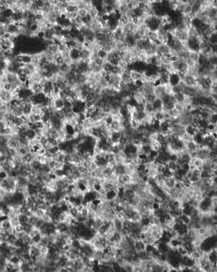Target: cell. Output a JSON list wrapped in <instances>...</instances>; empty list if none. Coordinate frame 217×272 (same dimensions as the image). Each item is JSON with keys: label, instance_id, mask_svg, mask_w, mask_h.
<instances>
[{"label": "cell", "instance_id": "1", "mask_svg": "<svg viewBox=\"0 0 217 272\" xmlns=\"http://www.w3.org/2000/svg\"><path fill=\"white\" fill-rule=\"evenodd\" d=\"M12 100V95L11 92H8L3 89V88H0V101L2 103H10Z\"/></svg>", "mask_w": 217, "mask_h": 272}, {"label": "cell", "instance_id": "2", "mask_svg": "<svg viewBox=\"0 0 217 272\" xmlns=\"http://www.w3.org/2000/svg\"><path fill=\"white\" fill-rule=\"evenodd\" d=\"M147 245L142 239H139L135 242L134 244V250L135 251V253L141 251H146Z\"/></svg>", "mask_w": 217, "mask_h": 272}, {"label": "cell", "instance_id": "3", "mask_svg": "<svg viewBox=\"0 0 217 272\" xmlns=\"http://www.w3.org/2000/svg\"><path fill=\"white\" fill-rule=\"evenodd\" d=\"M36 153L29 152L24 156H22V161L23 164H26V165L30 164V163L36 158Z\"/></svg>", "mask_w": 217, "mask_h": 272}, {"label": "cell", "instance_id": "4", "mask_svg": "<svg viewBox=\"0 0 217 272\" xmlns=\"http://www.w3.org/2000/svg\"><path fill=\"white\" fill-rule=\"evenodd\" d=\"M164 182L166 187L171 189L175 187L176 180L175 179L174 177H170V178H167L164 179Z\"/></svg>", "mask_w": 217, "mask_h": 272}, {"label": "cell", "instance_id": "5", "mask_svg": "<svg viewBox=\"0 0 217 272\" xmlns=\"http://www.w3.org/2000/svg\"><path fill=\"white\" fill-rule=\"evenodd\" d=\"M64 100L61 98H57V99L54 100V107L56 111H60L64 108Z\"/></svg>", "mask_w": 217, "mask_h": 272}, {"label": "cell", "instance_id": "6", "mask_svg": "<svg viewBox=\"0 0 217 272\" xmlns=\"http://www.w3.org/2000/svg\"><path fill=\"white\" fill-rule=\"evenodd\" d=\"M113 223L114 227L116 229L117 231H121L123 230V224L124 222L123 220L120 219H118L117 218H115L114 220L113 221Z\"/></svg>", "mask_w": 217, "mask_h": 272}, {"label": "cell", "instance_id": "7", "mask_svg": "<svg viewBox=\"0 0 217 272\" xmlns=\"http://www.w3.org/2000/svg\"><path fill=\"white\" fill-rule=\"evenodd\" d=\"M21 240L22 242V244L24 245H30L32 243V238H31L30 236L27 233H25L24 235H23V237L21 238Z\"/></svg>", "mask_w": 217, "mask_h": 272}, {"label": "cell", "instance_id": "8", "mask_svg": "<svg viewBox=\"0 0 217 272\" xmlns=\"http://www.w3.org/2000/svg\"><path fill=\"white\" fill-rule=\"evenodd\" d=\"M45 214H46L45 210L43 209L39 208V207L34 212V216L38 219H41L43 217Z\"/></svg>", "mask_w": 217, "mask_h": 272}, {"label": "cell", "instance_id": "9", "mask_svg": "<svg viewBox=\"0 0 217 272\" xmlns=\"http://www.w3.org/2000/svg\"><path fill=\"white\" fill-rule=\"evenodd\" d=\"M18 217H19L20 223H21V225L25 226V225L28 224L29 218L27 217V216H26L25 214H19L18 216Z\"/></svg>", "mask_w": 217, "mask_h": 272}, {"label": "cell", "instance_id": "10", "mask_svg": "<svg viewBox=\"0 0 217 272\" xmlns=\"http://www.w3.org/2000/svg\"><path fill=\"white\" fill-rule=\"evenodd\" d=\"M41 219L45 223H50V222H52V221H53V217H52V215L48 214V213H46Z\"/></svg>", "mask_w": 217, "mask_h": 272}, {"label": "cell", "instance_id": "11", "mask_svg": "<svg viewBox=\"0 0 217 272\" xmlns=\"http://www.w3.org/2000/svg\"><path fill=\"white\" fill-rule=\"evenodd\" d=\"M14 88H15L14 85L10 83H6L5 84H3V88L5 90H6V92H11V93L12 92L13 90H14Z\"/></svg>", "mask_w": 217, "mask_h": 272}, {"label": "cell", "instance_id": "12", "mask_svg": "<svg viewBox=\"0 0 217 272\" xmlns=\"http://www.w3.org/2000/svg\"><path fill=\"white\" fill-rule=\"evenodd\" d=\"M88 214H89V209H88L87 207H84L80 212V215L81 217L85 219L88 218Z\"/></svg>", "mask_w": 217, "mask_h": 272}, {"label": "cell", "instance_id": "13", "mask_svg": "<svg viewBox=\"0 0 217 272\" xmlns=\"http://www.w3.org/2000/svg\"><path fill=\"white\" fill-rule=\"evenodd\" d=\"M91 161H92V160L83 158V160H82V161H81V165L82 166H83V167H84L85 169L90 170V165H91Z\"/></svg>", "mask_w": 217, "mask_h": 272}, {"label": "cell", "instance_id": "14", "mask_svg": "<svg viewBox=\"0 0 217 272\" xmlns=\"http://www.w3.org/2000/svg\"><path fill=\"white\" fill-rule=\"evenodd\" d=\"M125 165H126L127 168H128V170H129L130 173H132L133 172L137 171V166L135 164V163H133V162L128 163H127V164H125Z\"/></svg>", "mask_w": 217, "mask_h": 272}, {"label": "cell", "instance_id": "15", "mask_svg": "<svg viewBox=\"0 0 217 272\" xmlns=\"http://www.w3.org/2000/svg\"><path fill=\"white\" fill-rule=\"evenodd\" d=\"M8 220L10 221V223H11V225H12V227L13 228H15L17 227V226L19 225V224H21V223H20V221H19V217L17 216V217H15L14 218H12V219H8Z\"/></svg>", "mask_w": 217, "mask_h": 272}, {"label": "cell", "instance_id": "16", "mask_svg": "<svg viewBox=\"0 0 217 272\" xmlns=\"http://www.w3.org/2000/svg\"><path fill=\"white\" fill-rule=\"evenodd\" d=\"M88 14L90 15L92 18H95L98 14V11L95 6H93L90 10L88 12Z\"/></svg>", "mask_w": 217, "mask_h": 272}, {"label": "cell", "instance_id": "17", "mask_svg": "<svg viewBox=\"0 0 217 272\" xmlns=\"http://www.w3.org/2000/svg\"><path fill=\"white\" fill-rule=\"evenodd\" d=\"M39 234H40V231H39V230H38V229L34 227L33 228H32V230L31 231V232L29 233L28 235L30 236L31 238L32 239L33 238H34L35 237H36L37 235H39Z\"/></svg>", "mask_w": 217, "mask_h": 272}, {"label": "cell", "instance_id": "18", "mask_svg": "<svg viewBox=\"0 0 217 272\" xmlns=\"http://www.w3.org/2000/svg\"><path fill=\"white\" fill-rule=\"evenodd\" d=\"M39 251H40L41 255H44V256H47L49 252H50V249H49L48 247L44 246V247H41L40 248V249H39Z\"/></svg>", "mask_w": 217, "mask_h": 272}, {"label": "cell", "instance_id": "19", "mask_svg": "<svg viewBox=\"0 0 217 272\" xmlns=\"http://www.w3.org/2000/svg\"><path fill=\"white\" fill-rule=\"evenodd\" d=\"M38 219H39L37 218L36 217H35L34 216H32V217L29 218V222H28V224L31 225L32 227H34L36 224V222H37Z\"/></svg>", "mask_w": 217, "mask_h": 272}, {"label": "cell", "instance_id": "20", "mask_svg": "<svg viewBox=\"0 0 217 272\" xmlns=\"http://www.w3.org/2000/svg\"><path fill=\"white\" fill-rule=\"evenodd\" d=\"M98 167H98V165H97V163L95 162V161H93V160H92V161L91 162V165H90V172H94L95 171V170H97Z\"/></svg>", "mask_w": 217, "mask_h": 272}, {"label": "cell", "instance_id": "21", "mask_svg": "<svg viewBox=\"0 0 217 272\" xmlns=\"http://www.w3.org/2000/svg\"><path fill=\"white\" fill-rule=\"evenodd\" d=\"M14 234L24 232V227H23V226L21 224L17 226L16 227L14 228Z\"/></svg>", "mask_w": 217, "mask_h": 272}, {"label": "cell", "instance_id": "22", "mask_svg": "<svg viewBox=\"0 0 217 272\" xmlns=\"http://www.w3.org/2000/svg\"><path fill=\"white\" fill-rule=\"evenodd\" d=\"M78 14L80 16H81L82 18H84L88 15V12L85 9L79 10V11L78 12Z\"/></svg>", "mask_w": 217, "mask_h": 272}, {"label": "cell", "instance_id": "23", "mask_svg": "<svg viewBox=\"0 0 217 272\" xmlns=\"http://www.w3.org/2000/svg\"><path fill=\"white\" fill-rule=\"evenodd\" d=\"M77 7L79 10H83L85 8V3L84 1H80L79 0V2L77 5Z\"/></svg>", "mask_w": 217, "mask_h": 272}, {"label": "cell", "instance_id": "24", "mask_svg": "<svg viewBox=\"0 0 217 272\" xmlns=\"http://www.w3.org/2000/svg\"><path fill=\"white\" fill-rule=\"evenodd\" d=\"M0 231L3 232V228H2V224H1V221H0Z\"/></svg>", "mask_w": 217, "mask_h": 272}, {"label": "cell", "instance_id": "25", "mask_svg": "<svg viewBox=\"0 0 217 272\" xmlns=\"http://www.w3.org/2000/svg\"><path fill=\"white\" fill-rule=\"evenodd\" d=\"M215 250H216V252H217V249H215Z\"/></svg>", "mask_w": 217, "mask_h": 272}]
</instances>
